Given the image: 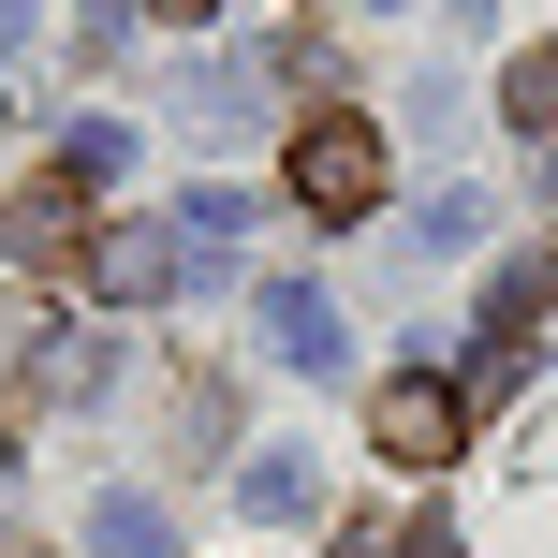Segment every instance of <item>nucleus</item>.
I'll return each instance as SVG.
<instances>
[{
	"label": "nucleus",
	"mask_w": 558,
	"mask_h": 558,
	"mask_svg": "<svg viewBox=\"0 0 558 558\" xmlns=\"http://www.w3.org/2000/svg\"><path fill=\"white\" fill-rule=\"evenodd\" d=\"M279 162H294V206L308 221H367V206H383V133H367L353 104H324V118H294V147H279Z\"/></svg>",
	"instance_id": "nucleus-1"
},
{
	"label": "nucleus",
	"mask_w": 558,
	"mask_h": 558,
	"mask_svg": "<svg viewBox=\"0 0 558 558\" xmlns=\"http://www.w3.org/2000/svg\"><path fill=\"white\" fill-rule=\"evenodd\" d=\"M367 441H383L397 471H441V456L471 441V397H456V383H426V367H397V383L367 397Z\"/></svg>",
	"instance_id": "nucleus-2"
},
{
	"label": "nucleus",
	"mask_w": 558,
	"mask_h": 558,
	"mask_svg": "<svg viewBox=\"0 0 558 558\" xmlns=\"http://www.w3.org/2000/svg\"><path fill=\"white\" fill-rule=\"evenodd\" d=\"M177 265H192V235H162V221H118V235H88V308H162L177 294Z\"/></svg>",
	"instance_id": "nucleus-3"
},
{
	"label": "nucleus",
	"mask_w": 558,
	"mask_h": 558,
	"mask_svg": "<svg viewBox=\"0 0 558 558\" xmlns=\"http://www.w3.org/2000/svg\"><path fill=\"white\" fill-rule=\"evenodd\" d=\"M0 235H15V265L74 279V265H88V177H74V162H59V177H29V192H15V221H0Z\"/></svg>",
	"instance_id": "nucleus-4"
},
{
	"label": "nucleus",
	"mask_w": 558,
	"mask_h": 558,
	"mask_svg": "<svg viewBox=\"0 0 558 558\" xmlns=\"http://www.w3.org/2000/svg\"><path fill=\"white\" fill-rule=\"evenodd\" d=\"M265 338H279L294 367H338V308L308 294V279H279V294H265Z\"/></svg>",
	"instance_id": "nucleus-5"
},
{
	"label": "nucleus",
	"mask_w": 558,
	"mask_h": 558,
	"mask_svg": "<svg viewBox=\"0 0 558 558\" xmlns=\"http://www.w3.org/2000/svg\"><path fill=\"white\" fill-rule=\"evenodd\" d=\"M88 544H104V558H177L162 500H88Z\"/></svg>",
	"instance_id": "nucleus-6"
},
{
	"label": "nucleus",
	"mask_w": 558,
	"mask_h": 558,
	"mask_svg": "<svg viewBox=\"0 0 558 558\" xmlns=\"http://www.w3.org/2000/svg\"><path fill=\"white\" fill-rule=\"evenodd\" d=\"M500 118H514V133H544V147H558V45H530V59H514Z\"/></svg>",
	"instance_id": "nucleus-7"
},
{
	"label": "nucleus",
	"mask_w": 558,
	"mask_h": 558,
	"mask_svg": "<svg viewBox=\"0 0 558 558\" xmlns=\"http://www.w3.org/2000/svg\"><path fill=\"white\" fill-rule=\"evenodd\" d=\"M308 500H324L308 456H251V514H308Z\"/></svg>",
	"instance_id": "nucleus-8"
},
{
	"label": "nucleus",
	"mask_w": 558,
	"mask_h": 558,
	"mask_svg": "<svg viewBox=\"0 0 558 558\" xmlns=\"http://www.w3.org/2000/svg\"><path fill=\"white\" fill-rule=\"evenodd\" d=\"M147 15H221V0H147Z\"/></svg>",
	"instance_id": "nucleus-9"
}]
</instances>
